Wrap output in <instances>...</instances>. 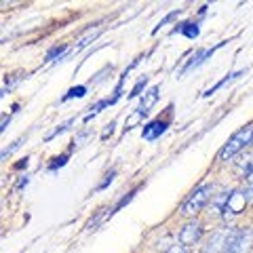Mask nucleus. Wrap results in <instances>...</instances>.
<instances>
[{"instance_id": "obj_8", "label": "nucleus", "mask_w": 253, "mask_h": 253, "mask_svg": "<svg viewBox=\"0 0 253 253\" xmlns=\"http://www.w3.org/2000/svg\"><path fill=\"white\" fill-rule=\"evenodd\" d=\"M156 99H158V89H156V86H152L148 93H144V99H141L139 110H141V112H148V110L156 104Z\"/></svg>"}, {"instance_id": "obj_17", "label": "nucleus", "mask_w": 253, "mask_h": 253, "mask_svg": "<svg viewBox=\"0 0 253 253\" xmlns=\"http://www.w3.org/2000/svg\"><path fill=\"white\" fill-rule=\"evenodd\" d=\"M251 144H253V141H251Z\"/></svg>"}, {"instance_id": "obj_3", "label": "nucleus", "mask_w": 253, "mask_h": 253, "mask_svg": "<svg viewBox=\"0 0 253 253\" xmlns=\"http://www.w3.org/2000/svg\"><path fill=\"white\" fill-rule=\"evenodd\" d=\"M209 199H211V186L209 184L196 188L184 201V205H181V213H184V215H194V213H199L205 205H207Z\"/></svg>"}, {"instance_id": "obj_4", "label": "nucleus", "mask_w": 253, "mask_h": 253, "mask_svg": "<svg viewBox=\"0 0 253 253\" xmlns=\"http://www.w3.org/2000/svg\"><path fill=\"white\" fill-rule=\"evenodd\" d=\"M245 205H247V194L236 190V192H230V199H228L226 207H224V215L226 217H234L239 215L241 211H245Z\"/></svg>"}, {"instance_id": "obj_16", "label": "nucleus", "mask_w": 253, "mask_h": 253, "mask_svg": "<svg viewBox=\"0 0 253 253\" xmlns=\"http://www.w3.org/2000/svg\"><path fill=\"white\" fill-rule=\"evenodd\" d=\"M144 84H146V78H144V81H141V83H139V84L135 86V89H133V93H131V97H135V95H137V93L141 91V86H144Z\"/></svg>"}, {"instance_id": "obj_7", "label": "nucleus", "mask_w": 253, "mask_h": 253, "mask_svg": "<svg viewBox=\"0 0 253 253\" xmlns=\"http://www.w3.org/2000/svg\"><path fill=\"white\" fill-rule=\"evenodd\" d=\"M167 125H169L167 118H165V121H161V118H156V121L148 123V125L144 126V139L152 141V139H156V137H161L163 133H165V129H167Z\"/></svg>"}, {"instance_id": "obj_9", "label": "nucleus", "mask_w": 253, "mask_h": 253, "mask_svg": "<svg viewBox=\"0 0 253 253\" xmlns=\"http://www.w3.org/2000/svg\"><path fill=\"white\" fill-rule=\"evenodd\" d=\"M144 114H146V112H141V110H137V112H133V114L129 116V121L125 123V131H129L133 125H137V123L141 121V116H144Z\"/></svg>"}, {"instance_id": "obj_10", "label": "nucleus", "mask_w": 253, "mask_h": 253, "mask_svg": "<svg viewBox=\"0 0 253 253\" xmlns=\"http://www.w3.org/2000/svg\"><path fill=\"white\" fill-rule=\"evenodd\" d=\"M243 192L247 194V199H251V196H253V169L249 171L247 179H245V190H243Z\"/></svg>"}, {"instance_id": "obj_13", "label": "nucleus", "mask_w": 253, "mask_h": 253, "mask_svg": "<svg viewBox=\"0 0 253 253\" xmlns=\"http://www.w3.org/2000/svg\"><path fill=\"white\" fill-rule=\"evenodd\" d=\"M99 34V30H89V34H86L84 38H83V41L81 42H78V46H76V49H83V46H86V44H89V41H91V38H95V36H97Z\"/></svg>"}, {"instance_id": "obj_12", "label": "nucleus", "mask_w": 253, "mask_h": 253, "mask_svg": "<svg viewBox=\"0 0 253 253\" xmlns=\"http://www.w3.org/2000/svg\"><path fill=\"white\" fill-rule=\"evenodd\" d=\"M83 95H84V86H74V89L68 91V95L63 97V101L70 99V97H83Z\"/></svg>"}, {"instance_id": "obj_14", "label": "nucleus", "mask_w": 253, "mask_h": 253, "mask_svg": "<svg viewBox=\"0 0 253 253\" xmlns=\"http://www.w3.org/2000/svg\"><path fill=\"white\" fill-rule=\"evenodd\" d=\"M66 158H68V154H63V156H59V158H55V163L51 165V169H55V167H57V165H59V167H61V165H63V163H66Z\"/></svg>"}, {"instance_id": "obj_1", "label": "nucleus", "mask_w": 253, "mask_h": 253, "mask_svg": "<svg viewBox=\"0 0 253 253\" xmlns=\"http://www.w3.org/2000/svg\"><path fill=\"white\" fill-rule=\"evenodd\" d=\"M251 245H253V230H249V228L234 230L232 228L221 253H247L251 249Z\"/></svg>"}, {"instance_id": "obj_5", "label": "nucleus", "mask_w": 253, "mask_h": 253, "mask_svg": "<svg viewBox=\"0 0 253 253\" xmlns=\"http://www.w3.org/2000/svg\"><path fill=\"white\" fill-rule=\"evenodd\" d=\"M230 230H232V228H221V230L213 232L211 239L207 241V245H205L203 253H221V249H224L226 239H228V234H230Z\"/></svg>"}, {"instance_id": "obj_11", "label": "nucleus", "mask_w": 253, "mask_h": 253, "mask_svg": "<svg viewBox=\"0 0 253 253\" xmlns=\"http://www.w3.org/2000/svg\"><path fill=\"white\" fill-rule=\"evenodd\" d=\"M186 28H181V32H184L186 36H190V38H194V36H199V28L196 26H192V23H184Z\"/></svg>"}, {"instance_id": "obj_2", "label": "nucleus", "mask_w": 253, "mask_h": 253, "mask_svg": "<svg viewBox=\"0 0 253 253\" xmlns=\"http://www.w3.org/2000/svg\"><path fill=\"white\" fill-rule=\"evenodd\" d=\"M251 141H253V126H245V129H241L239 133H234V135L228 139V144L221 148L219 161H230L234 154H239L245 146L251 144Z\"/></svg>"}, {"instance_id": "obj_6", "label": "nucleus", "mask_w": 253, "mask_h": 253, "mask_svg": "<svg viewBox=\"0 0 253 253\" xmlns=\"http://www.w3.org/2000/svg\"><path fill=\"white\" fill-rule=\"evenodd\" d=\"M201 234H203V226L199 224V221H188L179 232V243L181 245H194L201 239Z\"/></svg>"}, {"instance_id": "obj_15", "label": "nucleus", "mask_w": 253, "mask_h": 253, "mask_svg": "<svg viewBox=\"0 0 253 253\" xmlns=\"http://www.w3.org/2000/svg\"><path fill=\"white\" fill-rule=\"evenodd\" d=\"M169 253H186V249L181 247V245H173V247L169 249Z\"/></svg>"}]
</instances>
